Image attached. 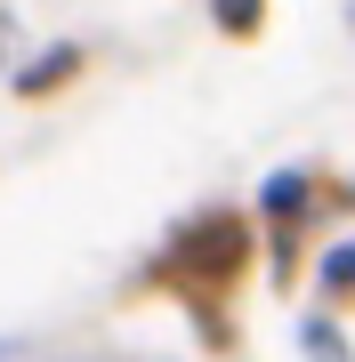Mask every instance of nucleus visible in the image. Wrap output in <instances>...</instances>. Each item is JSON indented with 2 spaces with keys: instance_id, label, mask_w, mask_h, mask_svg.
<instances>
[{
  "instance_id": "nucleus-1",
  "label": "nucleus",
  "mask_w": 355,
  "mask_h": 362,
  "mask_svg": "<svg viewBox=\"0 0 355 362\" xmlns=\"http://www.w3.org/2000/svg\"><path fill=\"white\" fill-rule=\"evenodd\" d=\"M242 266H250V233H242V218L210 209V218H194L170 250H162L154 274H162L170 290H194V306H202V290H235Z\"/></svg>"
},
{
  "instance_id": "nucleus-2",
  "label": "nucleus",
  "mask_w": 355,
  "mask_h": 362,
  "mask_svg": "<svg viewBox=\"0 0 355 362\" xmlns=\"http://www.w3.org/2000/svg\"><path fill=\"white\" fill-rule=\"evenodd\" d=\"M73 73H81V49L65 40V49H49L40 65H25V73H16V97H49L57 81H73Z\"/></svg>"
},
{
  "instance_id": "nucleus-3",
  "label": "nucleus",
  "mask_w": 355,
  "mask_h": 362,
  "mask_svg": "<svg viewBox=\"0 0 355 362\" xmlns=\"http://www.w3.org/2000/svg\"><path fill=\"white\" fill-rule=\"evenodd\" d=\"M266 218H275L283 233H291V226H307V177H299V169L266 177Z\"/></svg>"
},
{
  "instance_id": "nucleus-4",
  "label": "nucleus",
  "mask_w": 355,
  "mask_h": 362,
  "mask_svg": "<svg viewBox=\"0 0 355 362\" xmlns=\"http://www.w3.org/2000/svg\"><path fill=\"white\" fill-rule=\"evenodd\" d=\"M299 346H307V362H347V338L331 330V322H307V330H299Z\"/></svg>"
},
{
  "instance_id": "nucleus-5",
  "label": "nucleus",
  "mask_w": 355,
  "mask_h": 362,
  "mask_svg": "<svg viewBox=\"0 0 355 362\" xmlns=\"http://www.w3.org/2000/svg\"><path fill=\"white\" fill-rule=\"evenodd\" d=\"M323 290H331V298H355V242H339V250L323 258Z\"/></svg>"
},
{
  "instance_id": "nucleus-6",
  "label": "nucleus",
  "mask_w": 355,
  "mask_h": 362,
  "mask_svg": "<svg viewBox=\"0 0 355 362\" xmlns=\"http://www.w3.org/2000/svg\"><path fill=\"white\" fill-rule=\"evenodd\" d=\"M218 16H226V33H259V0H218Z\"/></svg>"
}]
</instances>
